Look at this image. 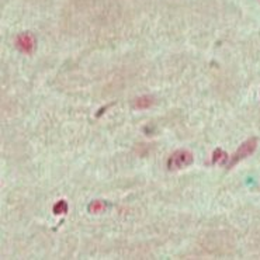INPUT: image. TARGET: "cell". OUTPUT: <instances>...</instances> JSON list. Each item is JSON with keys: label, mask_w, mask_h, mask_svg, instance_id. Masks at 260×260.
Wrapping results in <instances>:
<instances>
[{"label": "cell", "mask_w": 260, "mask_h": 260, "mask_svg": "<svg viewBox=\"0 0 260 260\" xmlns=\"http://www.w3.org/2000/svg\"><path fill=\"white\" fill-rule=\"evenodd\" d=\"M193 153L187 149H177L168 159V169L169 170H180L187 168L193 164Z\"/></svg>", "instance_id": "cell-1"}, {"label": "cell", "mask_w": 260, "mask_h": 260, "mask_svg": "<svg viewBox=\"0 0 260 260\" xmlns=\"http://www.w3.org/2000/svg\"><path fill=\"white\" fill-rule=\"evenodd\" d=\"M257 148V139L256 138H250L248 141H245L242 145L239 146L236 152L231 156L230 164H228V168H234L236 164H239L241 160L246 159L248 156H250Z\"/></svg>", "instance_id": "cell-2"}, {"label": "cell", "mask_w": 260, "mask_h": 260, "mask_svg": "<svg viewBox=\"0 0 260 260\" xmlns=\"http://www.w3.org/2000/svg\"><path fill=\"white\" fill-rule=\"evenodd\" d=\"M16 47L24 54H32L36 48V38L30 32H21L16 38Z\"/></svg>", "instance_id": "cell-3"}, {"label": "cell", "mask_w": 260, "mask_h": 260, "mask_svg": "<svg viewBox=\"0 0 260 260\" xmlns=\"http://www.w3.org/2000/svg\"><path fill=\"white\" fill-rule=\"evenodd\" d=\"M155 100L152 96H139L133 102V107L137 110H145L149 109Z\"/></svg>", "instance_id": "cell-4"}, {"label": "cell", "mask_w": 260, "mask_h": 260, "mask_svg": "<svg viewBox=\"0 0 260 260\" xmlns=\"http://www.w3.org/2000/svg\"><path fill=\"white\" fill-rule=\"evenodd\" d=\"M228 153L224 152L222 149H215L212 153V164L224 165L225 162H228Z\"/></svg>", "instance_id": "cell-5"}, {"label": "cell", "mask_w": 260, "mask_h": 260, "mask_svg": "<svg viewBox=\"0 0 260 260\" xmlns=\"http://www.w3.org/2000/svg\"><path fill=\"white\" fill-rule=\"evenodd\" d=\"M106 208H107V206H106V203H104L103 200H94L93 203L89 204V211H90L91 214H100V212H103Z\"/></svg>", "instance_id": "cell-6"}, {"label": "cell", "mask_w": 260, "mask_h": 260, "mask_svg": "<svg viewBox=\"0 0 260 260\" xmlns=\"http://www.w3.org/2000/svg\"><path fill=\"white\" fill-rule=\"evenodd\" d=\"M68 203L65 201V200H61V201H58L56 204L54 206V208H52V211H54L55 215H62V214H67L68 212Z\"/></svg>", "instance_id": "cell-7"}]
</instances>
